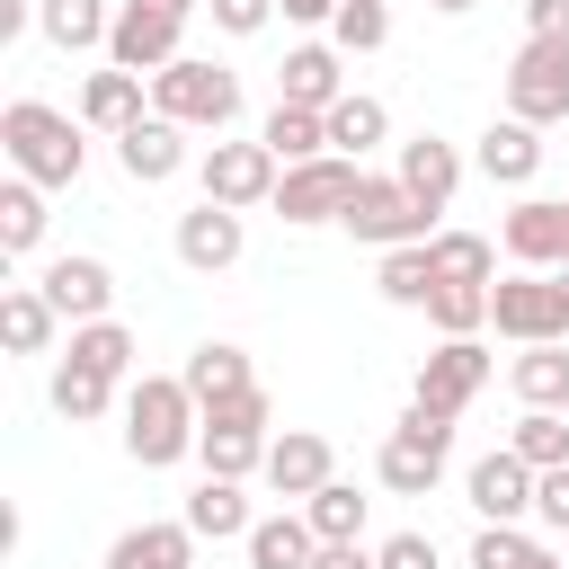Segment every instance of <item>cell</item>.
I'll use <instances>...</instances> for the list:
<instances>
[{
  "mask_svg": "<svg viewBox=\"0 0 569 569\" xmlns=\"http://www.w3.org/2000/svg\"><path fill=\"white\" fill-rule=\"evenodd\" d=\"M160 9H178V18H196V9H204V0H160Z\"/></svg>",
  "mask_w": 569,
  "mask_h": 569,
  "instance_id": "cell-51",
  "label": "cell"
},
{
  "mask_svg": "<svg viewBox=\"0 0 569 569\" xmlns=\"http://www.w3.org/2000/svg\"><path fill=\"white\" fill-rule=\"evenodd\" d=\"M18 27H36V0H0V36H18Z\"/></svg>",
  "mask_w": 569,
  "mask_h": 569,
  "instance_id": "cell-48",
  "label": "cell"
},
{
  "mask_svg": "<svg viewBox=\"0 0 569 569\" xmlns=\"http://www.w3.org/2000/svg\"><path fill=\"white\" fill-rule=\"evenodd\" d=\"M533 525H542V533H569V462H551V471L533 480Z\"/></svg>",
  "mask_w": 569,
  "mask_h": 569,
  "instance_id": "cell-44",
  "label": "cell"
},
{
  "mask_svg": "<svg viewBox=\"0 0 569 569\" xmlns=\"http://www.w3.org/2000/svg\"><path fill=\"white\" fill-rule=\"evenodd\" d=\"M427 249H436V276H445V284H498V240H480V231H436Z\"/></svg>",
  "mask_w": 569,
  "mask_h": 569,
  "instance_id": "cell-37",
  "label": "cell"
},
{
  "mask_svg": "<svg viewBox=\"0 0 569 569\" xmlns=\"http://www.w3.org/2000/svg\"><path fill=\"white\" fill-rule=\"evenodd\" d=\"M178 373H187L196 409H213V400H231V391H249V382H258V373H249V347H231V338H204Z\"/></svg>",
  "mask_w": 569,
  "mask_h": 569,
  "instance_id": "cell-32",
  "label": "cell"
},
{
  "mask_svg": "<svg viewBox=\"0 0 569 569\" xmlns=\"http://www.w3.org/2000/svg\"><path fill=\"white\" fill-rule=\"evenodd\" d=\"M36 284H44V302H53L71 329L116 311V267H107V258H89V249H71V258H44V276H36Z\"/></svg>",
  "mask_w": 569,
  "mask_h": 569,
  "instance_id": "cell-13",
  "label": "cell"
},
{
  "mask_svg": "<svg viewBox=\"0 0 569 569\" xmlns=\"http://www.w3.org/2000/svg\"><path fill=\"white\" fill-rule=\"evenodd\" d=\"M507 382H516V400H525V409H569V338H542V347H516V365H507Z\"/></svg>",
  "mask_w": 569,
  "mask_h": 569,
  "instance_id": "cell-29",
  "label": "cell"
},
{
  "mask_svg": "<svg viewBox=\"0 0 569 569\" xmlns=\"http://www.w3.org/2000/svg\"><path fill=\"white\" fill-rule=\"evenodd\" d=\"M551 284H560V311H569V258H560V267H551Z\"/></svg>",
  "mask_w": 569,
  "mask_h": 569,
  "instance_id": "cell-50",
  "label": "cell"
},
{
  "mask_svg": "<svg viewBox=\"0 0 569 569\" xmlns=\"http://www.w3.org/2000/svg\"><path fill=\"white\" fill-rule=\"evenodd\" d=\"M71 356H80V365H98V373H116V382H124V373H133V356H142V347H133V329H124V320H116V311H107V320H80V329H71Z\"/></svg>",
  "mask_w": 569,
  "mask_h": 569,
  "instance_id": "cell-38",
  "label": "cell"
},
{
  "mask_svg": "<svg viewBox=\"0 0 569 569\" xmlns=\"http://www.w3.org/2000/svg\"><path fill=\"white\" fill-rule=\"evenodd\" d=\"M187 53V18L178 9H160V0H116V27H107V62L116 71H169Z\"/></svg>",
  "mask_w": 569,
  "mask_h": 569,
  "instance_id": "cell-9",
  "label": "cell"
},
{
  "mask_svg": "<svg viewBox=\"0 0 569 569\" xmlns=\"http://www.w3.org/2000/svg\"><path fill=\"white\" fill-rule=\"evenodd\" d=\"M258 142L293 169V160H320L329 151V107H293V98H276L267 107V124H258Z\"/></svg>",
  "mask_w": 569,
  "mask_h": 569,
  "instance_id": "cell-30",
  "label": "cell"
},
{
  "mask_svg": "<svg viewBox=\"0 0 569 569\" xmlns=\"http://www.w3.org/2000/svg\"><path fill=\"white\" fill-rule=\"evenodd\" d=\"M311 569H373V551H365V542H320Z\"/></svg>",
  "mask_w": 569,
  "mask_h": 569,
  "instance_id": "cell-46",
  "label": "cell"
},
{
  "mask_svg": "<svg viewBox=\"0 0 569 569\" xmlns=\"http://www.w3.org/2000/svg\"><path fill=\"white\" fill-rule=\"evenodd\" d=\"M365 187V169L347 160V151H320V160H293L284 178H276V213L293 222V231H311V222H347V196Z\"/></svg>",
  "mask_w": 569,
  "mask_h": 569,
  "instance_id": "cell-5",
  "label": "cell"
},
{
  "mask_svg": "<svg viewBox=\"0 0 569 569\" xmlns=\"http://www.w3.org/2000/svg\"><path fill=\"white\" fill-rule=\"evenodd\" d=\"M151 107L187 133H231L240 124V71L204 62V53H178L169 71H151Z\"/></svg>",
  "mask_w": 569,
  "mask_h": 569,
  "instance_id": "cell-3",
  "label": "cell"
},
{
  "mask_svg": "<svg viewBox=\"0 0 569 569\" xmlns=\"http://www.w3.org/2000/svg\"><path fill=\"white\" fill-rule=\"evenodd\" d=\"M249 569H311V551H320V533H311V516L302 507H276V516H258L249 525Z\"/></svg>",
  "mask_w": 569,
  "mask_h": 569,
  "instance_id": "cell-27",
  "label": "cell"
},
{
  "mask_svg": "<svg viewBox=\"0 0 569 569\" xmlns=\"http://www.w3.org/2000/svg\"><path fill=\"white\" fill-rule=\"evenodd\" d=\"M427 320H436V338H480L489 329V284H436Z\"/></svg>",
  "mask_w": 569,
  "mask_h": 569,
  "instance_id": "cell-40",
  "label": "cell"
},
{
  "mask_svg": "<svg viewBox=\"0 0 569 569\" xmlns=\"http://www.w3.org/2000/svg\"><path fill=\"white\" fill-rule=\"evenodd\" d=\"M116 169H124L133 187H160V178H178V169H187V124H169V116L151 107L142 124H124V133H116Z\"/></svg>",
  "mask_w": 569,
  "mask_h": 569,
  "instance_id": "cell-17",
  "label": "cell"
},
{
  "mask_svg": "<svg viewBox=\"0 0 569 569\" xmlns=\"http://www.w3.org/2000/svg\"><path fill=\"white\" fill-rule=\"evenodd\" d=\"M62 311L44 302V284H0V347L9 356H53Z\"/></svg>",
  "mask_w": 569,
  "mask_h": 569,
  "instance_id": "cell-21",
  "label": "cell"
},
{
  "mask_svg": "<svg viewBox=\"0 0 569 569\" xmlns=\"http://www.w3.org/2000/svg\"><path fill=\"white\" fill-rule=\"evenodd\" d=\"M204 18H213L222 36H267L284 9H276V0H204Z\"/></svg>",
  "mask_w": 569,
  "mask_h": 569,
  "instance_id": "cell-42",
  "label": "cell"
},
{
  "mask_svg": "<svg viewBox=\"0 0 569 569\" xmlns=\"http://www.w3.org/2000/svg\"><path fill=\"white\" fill-rule=\"evenodd\" d=\"M489 329L516 338V347H542V338H569V311H560V284L551 267H516L489 284Z\"/></svg>",
  "mask_w": 569,
  "mask_h": 569,
  "instance_id": "cell-7",
  "label": "cell"
},
{
  "mask_svg": "<svg viewBox=\"0 0 569 569\" xmlns=\"http://www.w3.org/2000/svg\"><path fill=\"white\" fill-rule=\"evenodd\" d=\"M373 569H445V551H436V533H391V542H373Z\"/></svg>",
  "mask_w": 569,
  "mask_h": 569,
  "instance_id": "cell-43",
  "label": "cell"
},
{
  "mask_svg": "<svg viewBox=\"0 0 569 569\" xmlns=\"http://www.w3.org/2000/svg\"><path fill=\"white\" fill-rule=\"evenodd\" d=\"M71 116H80L89 133H107V142H116L124 124H142V116H151V80L107 62V71H89V80H80V107H71Z\"/></svg>",
  "mask_w": 569,
  "mask_h": 569,
  "instance_id": "cell-16",
  "label": "cell"
},
{
  "mask_svg": "<svg viewBox=\"0 0 569 569\" xmlns=\"http://www.w3.org/2000/svg\"><path fill=\"white\" fill-rule=\"evenodd\" d=\"M107 27H116V0H36V36L53 53H107Z\"/></svg>",
  "mask_w": 569,
  "mask_h": 569,
  "instance_id": "cell-25",
  "label": "cell"
},
{
  "mask_svg": "<svg viewBox=\"0 0 569 569\" xmlns=\"http://www.w3.org/2000/svg\"><path fill=\"white\" fill-rule=\"evenodd\" d=\"M365 507H373V498H365L356 480H320V489L302 498V516H311L320 542H365Z\"/></svg>",
  "mask_w": 569,
  "mask_h": 569,
  "instance_id": "cell-36",
  "label": "cell"
},
{
  "mask_svg": "<svg viewBox=\"0 0 569 569\" xmlns=\"http://www.w3.org/2000/svg\"><path fill=\"white\" fill-rule=\"evenodd\" d=\"M196 542H204V533H196L187 516H160V525H133V533H116L98 569H196Z\"/></svg>",
  "mask_w": 569,
  "mask_h": 569,
  "instance_id": "cell-19",
  "label": "cell"
},
{
  "mask_svg": "<svg viewBox=\"0 0 569 569\" xmlns=\"http://www.w3.org/2000/svg\"><path fill=\"white\" fill-rule=\"evenodd\" d=\"M276 178H284V160L249 133V142H204V160H196V187L213 196V204H231V213H258V204H276Z\"/></svg>",
  "mask_w": 569,
  "mask_h": 569,
  "instance_id": "cell-4",
  "label": "cell"
},
{
  "mask_svg": "<svg viewBox=\"0 0 569 569\" xmlns=\"http://www.w3.org/2000/svg\"><path fill=\"white\" fill-rule=\"evenodd\" d=\"M427 9H436V18H471L480 0H427Z\"/></svg>",
  "mask_w": 569,
  "mask_h": 569,
  "instance_id": "cell-49",
  "label": "cell"
},
{
  "mask_svg": "<svg viewBox=\"0 0 569 569\" xmlns=\"http://www.w3.org/2000/svg\"><path fill=\"white\" fill-rule=\"evenodd\" d=\"M373 480H382L391 498H427V489L445 480V445H427V436L391 427V436H382V453H373Z\"/></svg>",
  "mask_w": 569,
  "mask_h": 569,
  "instance_id": "cell-23",
  "label": "cell"
},
{
  "mask_svg": "<svg viewBox=\"0 0 569 569\" xmlns=\"http://www.w3.org/2000/svg\"><path fill=\"white\" fill-rule=\"evenodd\" d=\"M196 436H204V409H196L187 373H133V382H124V453H133L142 471L187 462Z\"/></svg>",
  "mask_w": 569,
  "mask_h": 569,
  "instance_id": "cell-2",
  "label": "cell"
},
{
  "mask_svg": "<svg viewBox=\"0 0 569 569\" xmlns=\"http://www.w3.org/2000/svg\"><path fill=\"white\" fill-rule=\"evenodd\" d=\"M187 525L204 533V542H249V480H222V471H204L196 489H187Z\"/></svg>",
  "mask_w": 569,
  "mask_h": 569,
  "instance_id": "cell-24",
  "label": "cell"
},
{
  "mask_svg": "<svg viewBox=\"0 0 569 569\" xmlns=\"http://www.w3.org/2000/svg\"><path fill=\"white\" fill-rule=\"evenodd\" d=\"M436 284H445V276H436V249H427V240L382 249V267H373V293H382L391 311H427V302H436Z\"/></svg>",
  "mask_w": 569,
  "mask_h": 569,
  "instance_id": "cell-28",
  "label": "cell"
},
{
  "mask_svg": "<svg viewBox=\"0 0 569 569\" xmlns=\"http://www.w3.org/2000/svg\"><path fill=\"white\" fill-rule=\"evenodd\" d=\"M533 480H542V471H533L516 445H498V453H480V462L462 471V498H471L480 525H525V516H533Z\"/></svg>",
  "mask_w": 569,
  "mask_h": 569,
  "instance_id": "cell-11",
  "label": "cell"
},
{
  "mask_svg": "<svg viewBox=\"0 0 569 569\" xmlns=\"http://www.w3.org/2000/svg\"><path fill=\"white\" fill-rule=\"evenodd\" d=\"M507 116L525 124H560L569 116V36H525L507 62Z\"/></svg>",
  "mask_w": 569,
  "mask_h": 569,
  "instance_id": "cell-8",
  "label": "cell"
},
{
  "mask_svg": "<svg viewBox=\"0 0 569 569\" xmlns=\"http://www.w3.org/2000/svg\"><path fill=\"white\" fill-rule=\"evenodd\" d=\"M498 240H507L516 267H560V258H569V196H525V204H507Z\"/></svg>",
  "mask_w": 569,
  "mask_h": 569,
  "instance_id": "cell-14",
  "label": "cell"
},
{
  "mask_svg": "<svg viewBox=\"0 0 569 569\" xmlns=\"http://www.w3.org/2000/svg\"><path fill=\"white\" fill-rule=\"evenodd\" d=\"M400 187H409L427 213H445L453 187H462V151H453L445 133H409V142H400Z\"/></svg>",
  "mask_w": 569,
  "mask_h": 569,
  "instance_id": "cell-20",
  "label": "cell"
},
{
  "mask_svg": "<svg viewBox=\"0 0 569 569\" xmlns=\"http://www.w3.org/2000/svg\"><path fill=\"white\" fill-rule=\"evenodd\" d=\"M489 373H498V356L480 347V338H436V356L418 365V382H409V400H427V409H445V418H462L480 391H489Z\"/></svg>",
  "mask_w": 569,
  "mask_h": 569,
  "instance_id": "cell-10",
  "label": "cell"
},
{
  "mask_svg": "<svg viewBox=\"0 0 569 569\" xmlns=\"http://www.w3.org/2000/svg\"><path fill=\"white\" fill-rule=\"evenodd\" d=\"M0 151H9V169L18 178H36V187H80V169H89V124L80 116H62V107H44V98H9L0 107Z\"/></svg>",
  "mask_w": 569,
  "mask_h": 569,
  "instance_id": "cell-1",
  "label": "cell"
},
{
  "mask_svg": "<svg viewBox=\"0 0 569 569\" xmlns=\"http://www.w3.org/2000/svg\"><path fill=\"white\" fill-rule=\"evenodd\" d=\"M338 62H347L338 44H293L284 71H276V98H293V107H338V98H347V71H338Z\"/></svg>",
  "mask_w": 569,
  "mask_h": 569,
  "instance_id": "cell-26",
  "label": "cell"
},
{
  "mask_svg": "<svg viewBox=\"0 0 569 569\" xmlns=\"http://www.w3.org/2000/svg\"><path fill=\"white\" fill-rule=\"evenodd\" d=\"M347 231H356L365 249H409V240H436V213L400 187V169H391V178L365 169V187L347 196Z\"/></svg>",
  "mask_w": 569,
  "mask_h": 569,
  "instance_id": "cell-6",
  "label": "cell"
},
{
  "mask_svg": "<svg viewBox=\"0 0 569 569\" xmlns=\"http://www.w3.org/2000/svg\"><path fill=\"white\" fill-rule=\"evenodd\" d=\"M240 249H249V222L231 204L196 196V213H178V267L187 276H222V267H240Z\"/></svg>",
  "mask_w": 569,
  "mask_h": 569,
  "instance_id": "cell-12",
  "label": "cell"
},
{
  "mask_svg": "<svg viewBox=\"0 0 569 569\" xmlns=\"http://www.w3.org/2000/svg\"><path fill=\"white\" fill-rule=\"evenodd\" d=\"M525 36H569V0H525Z\"/></svg>",
  "mask_w": 569,
  "mask_h": 569,
  "instance_id": "cell-45",
  "label": "cell"
},
{
  "mask_svg": "<svg viewBox=\"0 0 569 569\" xmlns=\"http://www.w3.org/2000/svg\"><path fill=\"white\" fill-rule=\"evenodd\" d=\"M471 569H569V551L533 542L525 525H480L471 533Z\"/></svg>",
  "mask_w": 569,
  "mask_h": 569,
  "instance_id": "cell-33",
  "label": "cell"
},
{
  "mask_svg": "<svg viewBox=\"0 0 569 569\" xmlns=\"http://www.w3.org/2000/svg\"><path fill=\"white\" fill-rule=\"evenodd\" d=\"M373 142H391V107H382V98H365V89H347V98L329 107V151L365 160Z\"/></svg>",
  "mask_w": 569,
  "mask_h": 569,
  "instance_id": "cell-34",
  "label": "cell"
},
{
  "mask_svg": "<svg viewBox=\"0 0 569 569\" xmlns=\"http://www.w3.org/2000/svg\"><path fill=\"white\" fill-rule=\"evenodd\" d=\"M44 196H53V187H36V178L9 169V187H0V258H36V249H44V222H53Z\"/></svg>",
  "mask_w": 569,
  "mask_h": 569,
  "instance_id": "cell-31",
  "label": "cell"
},
{
  "mask_svg": "<svg viewBox=\"0 0 569 569\" xmlns=\"http://www.w3.org/2000/svg\"><path fill=\"white\" fill-rule=\"evenodd\" d=\"M267 427H204L196 436V462L204 471H222V480H249V471H267Z\"/></svg>",
  "mask_w": 569,
  "mask_h": 569,
  "instance_id": "cell-35",
  "label": "cell"
},
{
  "mask_svg": "<svg viewBox=\"0 0 569 569\" xmlns=\"http://www.w3.org/2000/svg\"><path fill=\"white\" fill-rule=\"evenodd\" d=\"M320 480H338V445H329L320 427H284V436L267 445V489L302 507V498H311Z\"/></svg>",
  "mask_w": 569,
  "mask_h": 569,
  "instance_id": "cell-15",
  "label": "cell"
},
{
  "mask_svg": "<svg viewBox=\"0 0 569 569\" xmlns=\"http://www.w3.org/2000/svg\"><path fill=\"white\" fill-rule=\"evenodd\" d=\"M471 169H480L489 187H533V178H542V124L498 116V124L471 142Z\"/></svg>",
  "mask_w": 569,
  "mask_h": 569,
  "instance_id": "cell-18",
  "label": "cell"
},
{
  "mask_svg": "<svg viewBox=\"0 0 569 569\" xmlns=\"http://www.w3.org/2000/svg\"><path fill=\"white\" fill-rule=\"evenodd\" d=\"M276 9H284L293 27H329V18H338V0H276Z\"/></svg>",
  "mask_w": 569,
  "mask_h": 569,
  "instance_id": "cell-47",
  "label": "cell"
},
{
  "mask_svg": "<svg viewBox=\"0 0 569 569\" xmlns=\"http://www.w3.org/2000/svg\"><path fill=\"white\" fill-rule=\"evenodd\" d=\"M533 471H551V462H569V409H525L516 418V436H507Z\"/></svg>",
  "mask_w": 569,
  "mask_h": 569,
  "instance_id": "cell-41",
  "label": "cell"
},
{
  "mask_svg": "<svg viewBox=\"0 0 569 569\" xmlns=\"http://www.w3.org/2000/svg\"><path fill=\"white\" fill-rule=\"evenodd\" d=\"M44 400H53V418L89 427V418L124 409V382H116V373H98V365H80V356H62V365H53V382H44Z\"/></svg>",
  "mask_w": 569,
  "mask_h": 569,
  "instance_id": "cell-22",
  "label": "cell"
},
{
  "mask_svg": "<svg viewBox=\"0 0 569 569\" xmlns=\"http://www.w3.org/2000/svg\"><path fill=\"white\" fill-rule=\"evenodd\" d=\"M329 44H338V53H382V44H391V0H338Z\"/></svg>",
  "mask_w": 569,
  "mask_h": 569,
  "instance_id": "cell-39",
  "label": "cell"
}]
</instances>
